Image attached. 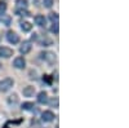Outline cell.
Listing matches in <instances>:
<instances>
[{
    "instance_id": "cell-22",
    "label": "cell",
    "mask_w": 129,
    "mask_h": 128,
    "mask_svg": "<svg viewBox=\"0 0 129 128\" xmlns=\"http://www.w3.org/2000/svg\"><path fill=\"white\" fill-rule=\"evenodd\" d=\"M50 105H56V108H57V106H58V100H57V98L52 100V101H50Z\"/></svg>"
},
{
    "instance_id": "cell-9",
    "label": "cell",
    "mask_w": 129,
    "mask_h": 128,
    "mask_svg": "<svg viewBox=\"0 0 129 128\" xmlns=\"http://www.w3.org/2000/svg\"><path fill=\"white\" fill-rule=\"evenodd\" d=\"M48 101V94H47V92H40L39 94H38V102L39 104H45Z\"/></svg>"
},
{
    "instance_id": "cell-12",
    "label": "cell",
    "mask_w": 129,
    "mask_h": 128,
    "mask_svg": "<svg viewBox=\"0 0 129 128\" xmlns=\"http://www.w3.org/2000/svg\"><path fill=\"white\" fill-rule=\"evenodd\" d=\"M16 4H17L18 8H21V9H26V7H27V0H16Z\"/></svg>"
},
{
    "instance_id": "cell-1",
    "label": "cell",
    "mask_w": 129,
    "mask_h": 128,
    "mask_svg": "<svg viewBox=\"0 0 129 128\" xmlns=\"http://www.w3.org/2000/svg\"><path fill=\"white\" fill-rule=\"evenodd\" d=\"M13 84H14L13 79H10V78H5L4 80L0 82V91H2V92H7V91H9L10 88L13 87Z\"/></svg>"
},
{
    "instance_id": "cell-5",
    "label": "cell",
    "mask_w": 129,
    "mask_h": 128,
    "mask_svg": "<svg viewBox=\"0 0 129 128\" xmlns=\"http://www.w3.org/2000/svg\"><path fill=\"white\" fill-rule=\"evenodd\" d=\"M7 39H8L9 43H12V44H17V43L19 41V36L16 33H13V31H9V33L7 34Z\"/></svg>"
},
{
    "instance_id": "cell-11",
    "label": "cell",
    "mask_w": 129,
    "mask_h": 128,
    "mask_svg": "<svg viewBox=\"0 0 129 128\" xmlns=\"http://www.w3.org/2000/svg\"><path fill=\"white\" fill-rule=\"evenodd\" d=\"M34 108H35V105L32 104V102H25L22 105V109L23 110H27V111H32V110H34Z\"/></svg>"
},
{
    "instance_id": "cell-4",
    "label": "cell",
    "mask_w": 129,
    "mask_h": 128,
    "mask_svg": "<svg viewBox=\"0 0 129 128\" xmlns=\"http://www.w3.org/2000/svg\"><path fill=\"white\" fill-rule=\"evenodd\" d=\"M13 66H14L16 69H23V67L26 66V61H25V58H23V57H17V58H14V61H13Z\"/></svg>"
},
{
    "instance_id": "cell-14",
    "label": "cell",
    "mask_w": 129,
    "mask_h": 128,
    "mask_svg": "<svg viewBox=\"0 0 129 128\" xmlns=\"http://www.w3.org/2000/svg\"><path fill=\"white\" fill-rule=\"evenodd\" d=\"M2 22H3V25L9 26L10 25V17L7 16V14H2Z\"/></svg>"
},
{
    "instance_id": "cell-13",
    "label": "cell",
    "mask_w": 129,
    "mask_h": 128,
    "mask_svg": "<svg viewBox=\"0 0 129 128\" xmlns=\"http://www.w3.org/2000/svg\"><path fill=\"white\" fill-rule=\"evenodd\" d=\"M16 13H17L18 16H23V17H28V16H30V12H27L26 9H21V8H18V9L16 10Z\"/></svg>"
},
{
    "instance_id": "cell-15",
    "label": "cell",
    "mask_w": 129,
    "mask_h": 128,
    "mask_svg": "<svg viewBox=\"0 0 129 128\" xmlns=\"http://www.w3.org/2000/svg\"><path fill=\"white\" fill-rule=\"evenodd\" d=\"M21 29H22L23 31H30L32 29V25L30 22H22L21 23Z\"/></svg>"
},
{
    "instance_id": "cell-3",
    "label": "cell",
    "mask_w": 129,
    "mask_h": 128,
    "mask_svg": "<svg viewBox=\"0 0 129 128\" xmlns=\"http://www.w3.org/2000/svg\"><path fill=\"white\" fill-rule=\"evenodd\" d=\"M10 56H13V49H10L8 47H0V57L9 58Z\"/></svg>"
},
{
    "instance_id": "cell-18",
    "label": "cell",
    "mask_w": 129,
    "mask_h": 128,
    "mask_svg": "<svg viewBox=\"0 0 129 128\" xmlns=\"http://www.w3.org/2000/svg\"><path fill=\"white\" fill-rule=\"evenodd\" d=\"M53 2H54V0H43V4H44L45 8H50L53 5Z\"/></svg>"
},
{
    "instance_id": "cell-16",
    "label": "cell",
    "mask_w": 129,
    "mask_h": 128,
    "mask_svg": "<svg viewBox=\"0 0 129 128\" xmlns=\"http://www.w3.org/2000/svg\"><path fill=\"white\" fill-rule=\"evenodd\" d=\"M49 19L53 23H58V14L57 13H50L49 14Z\"/></svg>"
},
{
    "instance_id": "cell-6",
    "label": "cell",
    "mask_w": 129,
    "mask_h": 128,
    "mask_svg": "<svg viewBox=\"0 0 129 128\" xmlns=\"http://www.w3.org/2000/svg\"><path fill=\"white\" fill-rule=\"evenodd\" d=\"M31 48H32L31 43H30V41H25L23 44L19 47V52L22 53V55H26V53H28V52L31 50Z\"/></svg>"
},
{
    "instance_id": "cell-8",
    "label": "cell",
    "mask_w": 129,
    "mask_h": 128,
    "mask_svg": "<svg viewBox=\"0 0 129 128\" xmlns=\"http://www.w3.org/2000/svg\"><path fill=\"white\" fill-rule=\"evenodd\" d=\"M41 119L44 122H52L53 119H54V114H53L52 111H44L41 115Z\"/></svg>"
},
{
    "instance_id": "cell-2",
    "label": "cell",
    "mask_w": 129,
    "mask_h": 128,
    "mask_svg": "<svg viewBox=\"0 0 129 128\" xmlns=\"http://www.w3.org/2000/svg\"><path fill=\"white\" fill-rule=\"evenodd\" d=\"M40 56H41L43 60H45L49 63H53L56 61V55H54V53H52V52H43V53H40Z\"/></svg>"
},
{
    "instance_id": "cell-7",
    "label": "cell",
    "mask_w": 129,
    "mask_h": 128,
    "mask_svg": "<svg viewBox=\"0 0 129 128\" xmlns=\"http://www.w3.org/2000/svg\"><path fill=\"white\" fill-rule=\"evenodd\" d=\"M23 96H26V97H31V96H34L35 93V87H32V85H27V87L23 88Z\"/></svg>"
},
{
    "instance_id": "cell-17",
    "label": "cell",
    "mask_w": 129,
    "mask_h": 128,
    "mask_svg": "<svg viewBox=\"0 0 129 128\" xmlns=\"http://www.w3.org/2000/svg\"><path fill=\"white\" fill-rule=\"evenodd\" d=\"M5 10H7V4L4 2H0V16L4 14Z\"/></svg>"
},
{
    "instance_id": "cell-10",
    "label": "cell",
    "mask_w": 129,
    "mask_h": 128,
    "mask_svg": "<svg viewBox=\"0 0 129 128\" xmlns=\"http://www.w3.org/2000/svg\"><path fill=\"white\" fill-rule=\"evenodd\" d=\"M45 17L44 16H41V14H39V16H36L35 17V23L38 25V26H45Z\"/></svg>"
},
{
    "instance_id": "cell-21",
    "label": "cell",
    "mask_w": 129,
    "mask_h": 128,
    "mask_svg": "<svg viewBox=\"0 0 129 128\" xmlns=\"http://www.w3.org/2000/svg\"><path fill=\"white\" fill-rule=\"evenodd\" d=\"M43 79H44L47 83H49V84L52 83V78H49V75H44V78H43Z\"/></svg>"
},
{
    "instance_id": "cell-20",
    "label": "cell",
    "mask_w": 129,
    "mask_h": 128,
    "mask_svg": "<svg viewBox=\"0 0 129 128\" xmlns=\"http://www.w3.org/2000/svg\"><path fill=\"white\" fill-rule=\"evenodd\" d=\"M41 44L44 45V47H48V45H52V40L50 39H44L41 41Z\"/></svg>"
},
{
    "instance_id": "cell-19",
    "label": "cell",
    "mask_w": 129,
    "mask_h": 128,
    "mask_svg": "<svg viewBox=\"0 0 129 128\" xmlns=\"http://www.w3.org/2000/svg\"><path fill=\"white\" fill-rule=\"evenodd\" d=\"M50 31L52 33H54V34H58V23H53V26L50 27Z\"/></svg>"
},
{
    "instance_id": "cell-23",
    "label": "cell",
    "mask_w": 129,
    "mask_h": 128,
    "mask_svg": "<svg viewBox=\"0 0 129 128\" xmlns=\"http://www.w3.org/2000/svg\"><path fill=\"white\" fill-rule=\"evenodd\" d=\"M38 39V34H32V36H31V40H36Z\"/></svg>"
}]
</instances>
